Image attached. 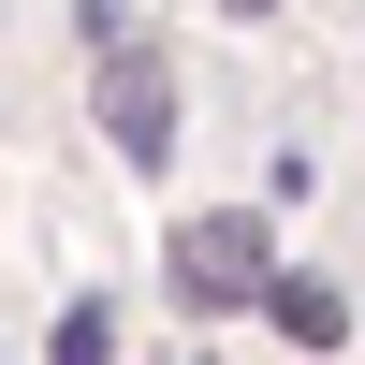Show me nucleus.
I'll return each instance as SVG.
<instances>
[{
	"instance_id": "nucleus-1",
	"label": "nucleus",
	"mask_w": 365,
	"mask_h": 365,
	"mask_svg": "<svg viewBox=\"0 0 365 365\" xmlns=\"http://www.w3.org/2000/svg\"><path fill=\"white\" fill-rule=\"evenodd\" d=\"M263 278H278L263 205H205V220H175V292H190V307H263Z\"/></svg>"
},
{
	"instance_id": "nucleus-5",
	"label": "nucleus",
	"mask_w": 365,
	"mask_h": 365,
	"mask_svg": "<svg viewBox=\"0 0 365 365\" xmlns=\"http://www.w3.org/2000/svg\"><path fill=\"white\" fill-rule=\"evenodd\" d=\"M220 15H278V0H220Z\"/></svg>"
},
{
	"instance_id": "nucleus-4",
	"label": "nucleus",
	"mask_w": 365,
	"mask_h": 365,
	"mask_svg": "<svg viewBox=\"0 0 365 365\" xmlns=\"http://www.w3.org/2000/svg\"><path fill=\"white\" fill-rule=\"evenodd\" d=\"M44 351H58V365H117V307H103V292H88V307H58Z\"/></svg>"
},
{
	"instance_id": "nucleus-3",
	"label": "nucleus",
	"mask_w": 365,
	"mask_h": 365,
	"mask_svg": "<svg viewBox=\"0 0 365 365\" xmlns=\"http://www.w3.org/2000/svg\"><path fill=\"white\" fill-rule=\"evenodd\" d=\"M263 322H278L292 351H336V336H351V292H336V278H292V263H278V278H263Z\"/></svg>"
},
{
	"instance_id": "nucleus-2",
	"label": "nucleus",
	"mask_w": 365,
	"mask_h": 365,
	"mask_svg": "<svg viewBox=\"0 0 365 365\" xmlns=\"http://www.w3.org/2000/svg\"><path fill=\"white\" fill-rule=\"evenodd\" d=\"M103 132H117V161H132V175L175 161V58H146V44L103 58Z\"/></svg>"
}]
</instances>
